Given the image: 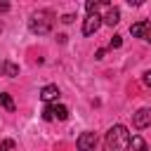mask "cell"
Listing matches in <instances>:
<instances>
[{"label":"cell","mask_w":151,"mask_h":151,"mask_svg":"<svg viewBox=\"0 0 151 151\" xmlns=\"http://www.w3.org/2000/svg\"><path fill=\"white\" fill-rule=\"evenodd\" d=\"M130 149V132L125 125H113L109 127L106 137H104V151H127Z\"/></svg>","instance_id":"obj_1"},{"label":"cell","mask_w":151,"mask_h":151,"mask_svg":"<svg viewBox=\"0 0 151 151\" xmlns=\"http://www.w3.org/2000/svg\"><path fill=\"white\" fill-rule=\"evenodd\" d=\"M54 26V12L52 9H38L28 17V31L33 35H47Z\"/></svg>","instance_id":"obj_2"},{"label":"cell","mask_w":151,"mask_h":151,"mask_svg":"<svg viewBox=\"0 0 151 151\" xmlns=\"http://www.w3.org/2000/svg\"><path fill=\"white\" fill-rule=\"evenodd\" d=\"M68 118V109L64 104H47L42 109V120H66Z\"/></svg>","instance_id":"obj_3"},{"label":"cell","mask_w":151,"mask_h":151,"mask_svg":"<svg viewBox=\"0 0 151 151\" xmlns=\"http://www.w3.org/2000/svg\"><path fill=\"white\" fill-rule=\"evenodd\" d=\"M130 33L134 38H142V40L151 42V21H134L130 26Z\"/></svg>","instance_id":"obj_4"},{"label":"cell","mask_w":151,"mask_h":151,"mask_svg":"<svg viewBox=\"0 0 151 151\" xmlns=\"http://www.w3.org/2000/svg\"><path fill=\"white\" fill-rule=\"evenodd\" d=\"M97 142H99V137H97V132H83L80 137H78V151H94V146H97Z\"/></svg>","instance_id":"obj_5"},{"label":"cell","mask_w":151,"mask_h":151,"mask_svg":"<svg viewBox=\"0 0 151 151\" xmlns=\"http://www.w3.org/2000/svg\"><path fill=\"white\" fill-rule=\"evenodd\" d=\"M101 24H104V21H101L99 14H87L85 21H83V35H92V33H97Z\"/></svg>","instance_id":"obj_6"},{"label":"cell","mask_w":151,"mask_h":151,"mask_svg":"<svg viewBox=\"0 0 151 151\" xmlns=\"http://www.w3.org/2000/svg\"><path fill=\"white\" fill-rule=\"evenodd\" d=\"M132 125H134L137 130L149 127V125H151V109H139V111L132 116Z\"/></svg>","instance_id":"obj_7"},{"label":"cell","mask_w":151,"mask_h":151,"mask_svg":"<svg viewBox=\"0 0 151 151\" xmlns=\"http://www.w3.org/2000/svg\"><path fill=\"white\" fill-rule=\"evenodd\" d=\"M40 99L47 101V104L57 101V99H59V87H57V85H45V87L40 90Z\"/></svg>","instance_id":"obj_8"},{"label":"cell","mask_w":151,"mask_h":151,"mask_svg":"<svg viewBox=\"0 0 151 151\" xmlns=\"http://www.w3.org/2000/svg\"><path fill=\"white\" fill-rule=\"evenodd\" d=\"M101 21H104L106 26H116V24L120 21V9H118V7H109L106 14L101 17Z\"/></svg>","instance_id":"obj_9"},{"label":"cell","mask_w":151,"mask_h":151,"mask_svg":"<svg viewBox=\"0 0 151 151\" xmlns=\"http://www.w3.org/2000/svg\"><path fill=\"white\" fill-rule=\"evenodd\" d=\"M0 73L7 76V78H14V76H19V66L12 64V61H2L0 64Z\"/></svg>","instance_id":"obj_10"},{"label":"cell","mask_w":151,"mask_h":151,"mask_svg":"<svg viewBox=\"0 0 151 151\" xmlns=\"http://www.w3.org/2000/svg\"><path fill=\"white\" fill-rule=\"evenodd\" d=\"M130 146H132V151H149L146 142H144L139 134H132V137H130Z\"/></svg>","instance_id":"obj_11"},{"label":"cell","mask_w":151,"mask_h":151,"mask_svg":"<svg viewBox=\"0 0 151 151\" xmlns=\"http://www.w3.org/2000/svg\"><path fill=\"white\" fill-rule=\"evenodd\" d=\"M0 106H2V109H7L9 113H12L14 109H17V106H14V99H12V97H9L7 92H0Z\"/></svg>","instance_id":"obj_12"},{"label":"cell","mask_w":151,"mask_h":151,"mask_svg":"<svg viewBox=\"0 0 151 151\" xmlns=\"http://www.w3.org/2000/svg\"><path fill=\"white\" fill-rule=\"evenodd\" d=\"M0 151H14V139H2L0 142Z\"/></svg>","instance_id":"obj_13"},{"label":"cell","mask_w":151,"mask_h":151,"mask_svg":"<svg viewBox=\"0 0 151 151\" xmlns=\"http://www.w3.org/2000/svg\"><path fill=\"white\" fill-rule=\"evenodd\" d=\"M120 45H123V38H120V35H113V38H111V42H109V47H111V50H118Z\"/></svg>","instance_id":"obj_14"},{"label":"cell","mask_w":151,"mask_h":151,"mask_svg":"<svg viewBox=\"0 0 151 151\" xmlns=\"http://www.w3.org/2000/svg\"><path fill=\"white\" fill-rule=\"evenodd\" d=\"M142 80H144V85H146V87H151V71H146V73L142 76Z\"/></svg>","instance_id":"obj_15"},{"label":"cell","mask_w":151,"mask_h":151,"mask_svg":"<svg viewBox=\"0 0 151 151\" xmlns=\"http://www.w3.org/2000/svg\"><path fill=\"white\" fill-rule=\"evenodd\" d=\"M73 19H76V14H64V17H61L64 24H73Z\"/></svg>","instance_id":"obj_16"},{"label":"cell","mask_w":151,"mask_h":151,"mask_svg":"<svg viewBox=\"0 0 151 151\" xmlns=\"http://www.w3.org/2000/svg\"><path fill=\"white\" fill-rule=\"evenodd\" d=\"M5 12H9V2H0V14H5Z\"/></svg>","instance_id":"obj_17"},{"label":"cell","mask_w":151,"mask_h":151,"mask_svg":"<svg viewBox=\"0 0 151 151\" xmlns=\"http://www.w3.org/2000/svg\"><path fill=\"white\" fill-rule=\"evenodd\" d=\"M104 54H106L104 50H97V54H94V59H104Z\"/></svg>","instance_id":"obj_18"}]
</instances>
